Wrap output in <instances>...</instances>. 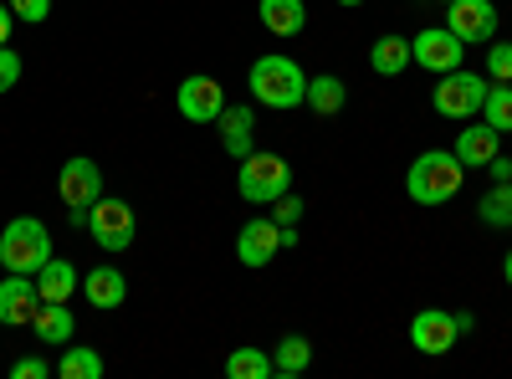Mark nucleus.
Wrapping results in <instances>:
<instances>
[{
	"label": "nucleus",
	"instance_id": "nucleus-24",
	"mask_svg": "<svg viewBox=\"0 0 512 379\" xmlns=\"http://www.w3.org/2000/svg\"><path fill=\"white\" fill-rule=\"evenodd\" d=\"M477 221L492 226V231H507V226H512V180L492 185V190L477 200Z\"/></svg>",
	"mask_w": 512,
	"mask_h": 379
},
{
	"label": "nucleus",
	"instance_id": "nucleus-29",
	"mask_svg": "<svg viewBox=\"0 0 512 379\" xmlns=\"http://www.w3.org/2000/svg\"><path fill=\"white\" fill-rule=\"evenodd\" d=\"M21 82V57H16V47H0V93H11Z\"/></svg>",
	"mask_w": 512,
	"mask_h": 379
},
{
	"label": "nucleus",
	"instance_id": "nucleus-23",
	"mask_svg": "<svg viewBox=\"0 0 512 379\" xmlns=\"http://www.w3.org/2000/svg\"><path fill=\"white\" fill-rule=\"evenodd\" d=\"M369 67H374L379 77H400V72L410 67V41H405V36H379L374 52H369Z\"/></svg>",
	"mask_w": 512,
	"mask_h": 379
},
{
	"label": "nucleus",
	"instance_id": "nucleus-12",
	"mask_svg": "<svg viewBox=\"0 0 512 379\" xmlns=\"http://www.w3.org/2000/svg\"><path fill=\"white\" fill-rule=\"evenodd\" d=\"M36 308H41L36 277H26V272H6V282H0V323H6V328H31Z\"/></svg>",
	"mask_w": 512,
	"mask_h": 379
},
{
	"label": "nucleus",
	"instance_id": "nucleus-18",
	"mask_svg": "<svg viewBox=\"0 0 512 379\" xmlns=\"http://www.w3.org/2000/svg\"><path fill=\"white\" fill-rule=\"evenodd\" d=\"M82 287V277H77V267L72 262H62V257H52L47 267L36 272V292H41V303H72V292Z\"/></svg>",
	"mask_w": 512,
	"mask_h": 379
},
{
	"label": "nucleus",
	"instance_id": "nucleus-32",
	"mask_svg": "<svg viewBox=\"0 0 512 379\" xmlns=\"http://www.w3.org/2000/svg\"><path fill=\"white\" fill-rule=\"evenodd\" d=\"M11 21H16V11L0 0V47H11Z\"/></svg>",
	"mask_w": 512,
	"mask_h": 379
},
{
	"label": "nucleus",
	"instance_id": "nucleus-35",
	"mask_svg": "<svg viewBox=\"0 0 512 379\" xmlns=\"http://www.w3.org/2000/svg\"><path fill=\"white\" fill-rule=\"evenodd\" d=\"M338 6H364V0H338Z\"/></svg>",
	"mask_w": 512,
	"mask_h": 379
},
{
	"label": "nucleus",
	"instance_id": "nucleus-8",
	"mask_svg": "<svg viewBox=\"0 0 512 379\" xmlns=\"http://www.w3.org/2000/svg\"><path fill=\"white\" fill-rule=\"evenodd\" d=\"M461 52H466V41L451 31V26H425L420 36H410V62L425 67V72H456L461 67Z\"/></svg>",
	"mask_w": 512,
	"mask_h": 379
},
{
	"label": "nucleus",
	"instance_id": "nucleus-20",
	"mask_svg": "<svg viewBox=\"0 0 512 379\" xmlns=\"http://www.w3.org/2000/svg\"><path fill=\"white\" fill-rule=\"evenodd\" d=\"M318 118H333V113H344V103H349V93H344V82H338L333 72H323V77H308V98H303Z\"/></svg>",
	"mask_w": 512,
	"mask_h": 379
},
{
	"label": "nucleus",
	"instance_id": "nucleus-28",
	"mask_svg": "<svg viewBox=\"0 0 512 379\" xmlns=\"http://www.w3.org/2000/svg\"><path fill=\"white\" fill-rule=\"evenodd\" d=\"M272 221H277V226H297V221H303V200H297L292 190L277 195V200H272Z\"/></svg>",
	"mask_w": 512,
	"mask_h": 379
},
{
	"label": "nucleus",
	"instance_id": "nucleus-33",
	"mask_svg": "<svg viewBox=\"0 0 512 379\" xmlns=\"http://www.w3.org/2000/svg\"><path fill=\"white\" fill-rule=\"evenodd\" d=\"M487 170H492V180L502 185V180H512V159H507V154H497V159L487 164Z\"/></svg>",
	"mask_w": 512,
	"mask_h": 379
},
{
	"label": "nucleus",
	"instance_id": "nucleus-27",
	"mask_svg": "<svg viewBox=\"0 0 512 379\" xmlns=\"http://www.w3.org/2000/svg\"><path fill=\"white\" fill-rule=\"evenodd\" d=\"M487 77H492V82H512V41H492V52H487Z\"/></svg>",
	"mask_w": 512,
	"mask_h": 379
},
{
	"label": "nucleus",
	"instance_id": "nucleus-15",
	"mask_svg": "<svg viewBox=\"0 0 512 379\" xmlns=\"http://www.w3.org/2000/svg\"><path fill=\"white\" fill-rule=\"evenodd\" d=\"M216 123H221V144H226V154L246 159V154L256 149V108H251V103H226Z\"/></svg>",
	"mask_w": 512,
	"mask_h": 379
},
{
	"label": "nucleus",
	"instance_id": "nucleus-25",
	"mask_svg": "<svg viewBox=\"0 0 512 379\" xmlns=\"http://www.w3.org/2000/svg\"><path fill=\"white\" fill-rule=\"evenodd\" d=\"M226 374L231 379H267L272 374V354H262L256 344H241L226 354Z\"/></svg>",
	"mask_w": 512,
	"mask_h": 379
},
{
	"label": "nucleus",
	"instance_id": "nucleus-9",
	"mask_svg": "<svg viewBox=\"0 0 512 379\" xmlns=\"http://www.w3.org/2000/svg\"><path fill=\"white\" fill-rule=\"evenodd\" d=\"M88 231H93V241L103 246V251H128L134 246V231H139V221H134V205H123V200H98L93 205V216H88Z\"/></svg>",
	"mask_w": 512,
	"mask_h": 379
},
{
	"label": "nucleus",
	"instance_id": "nucleus-3",
	"mask_svg": "<svg viewBox=\"0 0 512 379\" xmlns=\"http://www.w3.org/2000/svg\"><path fill=\"white\" fill-rule=\"evenodd\" d=\"M47 262H52V231L41 226L36 216H16L6 231H0V267L6 272L36 277Z\"/></svg>",
	"mask_w": 512,
	"mask_h": 379
},
{
	"label": "nucleus",
	"instance_id": "nucleus-34",
	"mask_svg": "<svg viewBox=\"0 0 512 379\" xmlns=\"http://www.w3.org/2000/svg\"><path fill=\"white\" fill-rule=\"evenodd\" d=\"M502 282L512 287V251H507V257H502Z\"/></svg>",
	"mask_w": 512,
	"mask_h": 379
},
{
	"label": "nucleus",
	"instance_id": "nucleus-22",
	"mask_svg": "<svg viewBox=\"0 0 512 379\" xmlns=\"http://www.w3.org/2000/svg\"><path fill=\"white\" fill-rule=\"evenodd\" d=\"M313 364V344L303 339V333H287V339L277 344V354H272V374H282V379H297Z\"/></svg>",
	"mask_w": 512,
	"mask_h": 379
},
{
	"label": "nucleus",
	"instance_id": "nucleus-4",
	"mask_svg": "<svg viewBox=\"0 0 512 379\" xmlns=\"http://www.w3.org/2000/svg\"><path fill=\"white\" fill-rule=\"evenodd\" d=\"M292 190V164L272 149H251L241 159V175H236V195L246 205H272L277 195Z\"/></svg>",
	"mask_w": 512,
	"mask_h": 379
},
{
	"label": "nucleus",
	"instance_id": "nucleus-36",
	"mask_svg": "<svg viewBox=\"0 0 512 379\" xmlns=\"http://www.w3.org/2000/svg\"><path fill=\"white\" fill-rule=\"evenodd\" d=\"M441 6H451V0H441Z\"/></svg>",
	"mask_w": 512,
	"mask_h": 379
},
{
	"label": "nucleus",
	"instance_id": "nucleus-14",
	"mask_svg": "<svg viewBox=\"0 0 512 379\" xmlns=\"http://www.w3.org/2000/svg\"><path fill=\"white\" fill-rule=\"evenodd\" d=\"M466 170H487V164L502 154V134L492 129V123H466L461 129V139H456V149H451Z\"/></svg>",
	"mask_w": 512,
	"mask_h": 379
},
{
	"label": "nucleus",
	"instance_id": "nucleus-11",
	"mask_svg": "<svg viewBox=\"0 0 512 379\" xmlns=\"http://www.w3.org/2000/svg\"><path fill=\"white\" fill-rule=\"evenodd\" d=\"M497 6L492 0H451L446 6V26L466 41V47H472V41H492L497 36Z\"/></svg>",
	"mask_w": 512,
	"mask_h": 379
},
{
	"label": "nucleus",
	"instance_id": "nucleus-16",
	"mask_svg": "<svg viewBox=\"0 0 512 379\" xmlns=\"http://www.w3.org/2000/svg\"><path fill=\"white\" fill-rule=\"evenodd\" d=\"M82 292H88L93 308L113 313V308H123V298H128V277H123L118 267H93L88 277H82Z\"/></svg>",
	"mask_w": 512,
	"mask_h": 379
},
{
	"label": "nucleus",
	"instance_id": "nucleus-13",
	"mask_svg": "<svg viewBox=\"0 0 512 379\" xmlns=\"http://www.w3.org/2000/svg\"><path fill=\"white\" fill-rule=\"evenodd\" d=\"M277 251H282V226L267 216V221H246L241 231H236V262L241 267H267L272 257H277Z\"/></svg>",
	"mask_w": 512,
	"mask_h": 379
},
{
	"label": "nucleus",
	"instance_id": "nucleus-31",
	"mask_svg": "<svg viewBox=\"0 0 512 379\" xmlns=\"http://www.w3.org/2000/svg\"><path fill=\"white\" fill-rule=\"evenodd\" d=\"M11 11H16V21H47L52 16V0H11Z\"/></svg>",
	"mask_w": 512,
	"mask_h": 379
},
{
	"label": "nucleus",
	"instance_id": "nucleus-5",
	"mask_svg": "<svg viewBox=\"0 0 512 379\" xmlns=\"http://www.w3.org/2000/svg\"><path fill=\"white\" fill-rule=\"evenodd\" d=\"M57 195H62V205L72 210V226L88 231L93 205L103 200V170H98V159H88V154L67 159V164H62V180H57Z\"/></svg>",
	"mask_w": 512,
	"mask_h": 379
},
{
	"label": "nucleus",
	"instance_id": "nucleus-21",
	"mask_svg": "<svg viewBox=\"0 0 512 379\" xmlns=\"http://www.w3.org/2000/svg\"><path fill=\"white\" fill-rule=\"evenodd\" d=\"M57 379H103V354L88 344H67L57 359Z\"/></svg>",
	"mask_w": 512,
	"mask_h": 379
},
{
	"label": "nucleus",
	"instance_id": "nucleus-10",
	"mask_svg": "<svg viewBox=\"0 0 512 379\" xmlns=\"http://www.w3.org/2000/svg\"><path fill=\"white\" fill-rule=\"evenodd\" d=\"M175 108L190 123H216L221 108H226V88H221L216 77H185L180 88H175Z\"/></svg>",
	"mask_w": 512,
	"mask_h": 379
},
{
	"label": "nucleus",
	"instance_id": "nucleus-19",
	"mask_svg": "<svg viewBox=\"0 0 512 379\" xmlns=\"http://www.w3.org/2000/svg\"><path fill=\"white\" fill-rule=\"evenodd\" d=\"M256 16H262V26L272 36H297V31L308 26V6H303V0H262Z\"/></svg>",
	"mask_w": 512,
	"mask_h": 379
},
{
	"label": "nucleus",
	"instance_id": "nucleus-1",
	"mask_svg": "<svg viewBox=\"0 0 512 379\" xmlns=\"http://www.w3.org/2000/svg\"><path fill=\"white\" fill-rule=\"evenodd\" d=\"M461 180H466V164L451 149H425L405 175V195L415 205H446L461 195Z\"/></svg>",
	"mask_w": 512,
	"mask_h": 379
},
{
	"label": "nucleus",
	"instance_id": "nucleus-6",
	"mask_svg": "<svg viewBox=\"0 0 512 379\" xmlns=\"http://www.w3.org/2000/svg\"><path fill=\"white\" fill-rule=\"evenodd\" d=\"M487 88H492V82H487L482 72H466V67H456V72H441L436 93H431V103H436V113H441V118L466 123V118H477V113H482Z\"/></svg>",
	"mask_w": 512,
	"mask_h": 379
},
{
	"label": "nucleus",
	"instance_id": "nucleus-2",
	"mask_svg": "<svg viewBox=\"0 0 512 379\" xmlns=\"http://www.w3.org/2000/svg\"><path fill=\"white\" fill-rule=\"evenodd\" d=\"M246 88H251V98L262 103V108H297L308 98V72L297 67L292 57H256V67H251V77H246Z\"/></svg>",
	"mask_w": 512,
	"mask_h": 379
},
{
	"label": "nucleus",
	"instance_id": "nucleus-26",
	"mask_svg": "<svg viewBox=\"0 0 512 379\" xmlns=\"http://www.w3.org/2000/svg\"><path fill=\"white\" fill-rule=\"evenodd\" d=\"M482 123H492L497 134H512V82H492V88H487Z\"/></svg>",
	"mask_w": 512,
	"mask_h": 379
},
{
	"label": "nucleus",
	"instance_id": "nucleus-7",
	"mask_svg": "<svg viewBox=\"0 0 512 379\" xmlns=\"http://www.w3.org/2000/svg\"><path fill=\"white\" fill-rule=\"evenodd\" d=\"M472 313H446V308H425V313H415L410 318V344L420 349V354H431V359H441V354H451L456 349V339L461 333H472Z\"/></svg>",
	"mask_w": 512,
	"mask_h": 379
},
{
	"label": "nucleus",
	"instance_id": "nucleus-17",
	"mask_svg": "<svg viewBox=\"0 0 512 379\" xmlns=\"http://www.w3.org/2000/svg\"><path fill=\"white\" fill-rule=\"evenodd\" d=\"M31 333L41 344H72V333H77V318H72V308L67 303H41L36 308V318H31Z\"/></svg>",
	"mask_w": 512,
	"mask_h": 379
},
{
	"label": "nucleus",
	"instance_id": "nucleus-30",
	"mask_svg": "<svg viewBox=\"0 0 512 379\" xmlns=\"http://www.w3.org/2000/svg\"><path fill=\"white\" fill-rule=\"evenodd\" d=\"M11 379H52V364L36 359V354H26V359L11 364Z\"/></svg>",
	"mask_w": 512,
	"mask_h": 379
}]
</instances>
